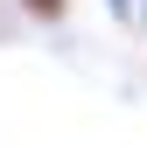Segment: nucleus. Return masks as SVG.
Wrapping results in <instances>:
<instances>
[{
	"label": "nucleus",
	"instance_id": "obj_3",
	"mask_svg": "<svg viewBox=\"0 0 147 147\" xmlns=\"http://www.w3.org/2000/svg\"><path fill=\"white\" fill-rule=\"evenodd\" d=\"M133 14H140V28H147V0H140V7H133Z\"/></svg>",
	"mask_w": 147,
	"mask_h": 147
},
{
	"label": "nucleus",
	"instance_id": "obj_2",
	"mask_svg": "<svg viewBox=\"0 0 147 147\" xmlns=\"http://www.w3.org/2000/svg\"><path fill=\"white\" fill-rule=\"evenodd\" d=\"M105 7H112V14H133V7H140V0H105Z\"/></svg>",
	"mask_w": 147,
	"mask_h": 147
},
{
	"label": "nucleus",
	"instance_id": "obj_1",
	"mask_svg": "<svg viewBox=\"0 0 147 147\" xmlns=\"http://www.w3.org/2000/svg\"><path fill=\"white\" fill-rule=\"evenodd\" d=\"M14 7H21L28 21H63V14H70V0H14Z\"/></svg>",
	"mask_w": 147,
	"mask_h": 147
}]
</instances>
